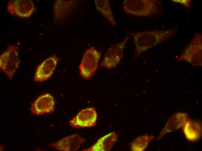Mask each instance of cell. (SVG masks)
Returning <instances> with one entry per match:
<instances>
[{"label":"cell","mask_w":202,"mask_h":151,"mask_svg":"<svg viewBox=\"0 0 202 151\" xmlns=\"http://www.w3.org/2000/svg\"><path fill=\"white\" fill-rule=\"evenodd\" d=\"M177 28L163 30L132 33L127 32L133 39L135 44V57L138 58L147 50L167 41L174 35Z\"/></svg>","instance_id":"obj_1"},{"label":"cell","mask_w":202,"mask_h":151,"mask_svg":"<svg viewBox=\"0 0 202 151\" xmlns=\"http://www.w3.org/2000/svg\"><path fill=\"white\" fill-rule=\"evenodd\" d=\"M122 8L128 14L139 17H146L161 13L162 1L157 0H125Z\"/></svg>","instance_id":"obj_2"},{"label":"cell","mask_w":202,"mask_h":151,"mask_svg":"<svg viewBox=\"0 0 202 151\" xmlns=\"http://www.w3.org/2000/svg\"><path fill=\"white\" fill-rule=\"evenodd\" d=\"M202 41V34L196 31L191 41L177 58V61L185 62L194 67H201Z\"/></svg>","instance_id":"obj_3"},{"label":"cell","mask_w":202,"mask_h":151,"mask_svg":"<svg viewBox=\"0 0 202 151\" xmlns=\"http://www.w3.org/2000/svg\"><path fill=\"white\" fill-rule=\"evenodd\" d=\"M101 55V52L92 46L85 51L79 66L83 78L88 80L94 76L98 68Z\"/></svg>","instance_id":"obj_4"},{"label":"cell","mask_w":202,"mask_h":151,"mask_svg":"<svg viewBox=\"0 0 202 151\" xmlns=\"http://www.w3.org/2000/svg\"><path fill=\"white\" fill-rule=\"evenodd\" d=\"M18 52L15 45L8 44L6 49L0 55V69L10 80H12L19 64Z\"/></svg>","instance_id":"obj_5"},{"label":"cell","mask_w":202,"mask_h":151,"mask_svg":"<svg viewBox=\"0 0 202 151\" xmlns=\"http://www.w3.org/2000/svg\"><path fill=\"white\" fill-rule=\"evenodd\" d=\"M97 119L95 108L89 107L80 111L69 123L71 126L76 128L91 127L95 125Z\"/></svg>","instance_id":"obj_6"},{"label":"cell","mask_w":202,"mask_h":151,"mask_svg":"<svg viewBox=\"0 0 202 151\" xmlns=\"http://www.w3.org/2000/svg\"><path fill=\"white\" fill-rule=\"evenodd\" d=\"M129 38V37L126 36L121 42L111 46L106 51L100 66L108 69L116 67L122 57L124 48Z\"/></svg>","instance_id":"obj_7"},{"label":"cell","mask_w":202,"mask_h":151,"mask_svg":"<svg viewBox=\"0 0 202 151\" xmlns=\"http://www.w3.org/2000/svg\"><path fill=\"white\" fill-rule=\"evenodd\" d=\"M7 8L12 15L23 18L30 17L36 9L33 2L30 0H9Z\"/></svg>","instance_id":"obj_8"},{"label":"cell","mask_w":202,"mask_h":151,"mask_svg":"<svg viewBox=\"0 0 202 151\" xmlns=\"http://www.w3.org/2000/svg\"><path fill=\"white\" fill-rule=\"evenodd\" d=\"M30 110L32 114L37 116L54 112L55 103L52 96L48 93L40 96L32 103Z\"/></svg>","instance_id":"obj_9"},{"label":"cell","mask_w":202,"mask_h":151,"mask_svg":"<svg viewBox=\"0 0 202 151\" xmlns=\"http://www.w3.org/2000/svg\"><path fill=\"white\" fill-rule=\"evenodd\" d=\"M60 58L55 54H54L40 64L36 69L34 78V81L42 82L50 78L52 76Z\"/></svg>","instance_id":"obj_10"},{"label":"cell","mask_w":202,"mask_h":151,"mask_svg":"<svg viewBox=\"0 0 202 151\" xmlns=\"http://www.w3.org/2000/svg\"><path fill=\"white\" fill-rule=\"evenodd\" d=\"M86 139L78 134L65 137L62 139L49 145L55 149L62 151H72L78 150Z\"/></svg>","instance_id":"obj_11"},{"label":"cell","mask_w":202,"mask_h":151,"mask_svg":"<svg viewBox=\"0 0 202 151\" xmlns=\"http://www.w3.org/2000/svg\"><path fill=\"white\" fill-rule=\"evenodd\" d=\"M189 118L185 113H178L174 114L168 120L164 127L160 133L157 140L160 139L163 136L169 132L176 130L182 127Z\"/></svg>","instance_id":"obj_12"},{"label":"cell","mask_w":202,"mask_h":151,"mask_svg":"<svg viewBox=\"0 0 202 151\" xmlns=\"http://www.w3.org/2000/svg\"><path fill=\"white\" fill-rule=\"evenodd\" d=\"M117 136L114 132H111L100 138L92 146L83 151H108L117 141Z\"/></svg>","instance_id":"obj_13"},{"label":"cell","mask_w":202,"mask_h":151,"mask_svg":"<svg viewBox=\"0 0 202 151\" xmlns=\"http://www.w3.org/2000/svg\"><path fill=\"white\" fill-rule=\"evenodd\" d=\"M186 138L191 141H195L201 137V125L200 123L188 118L182 126Z\"/></svg>","instance_id":"obj_14"},{"label":"cell","mask_w":202,"mask_h":151,"mask_svg":"<svg viewBox=\"0 0 202 151\" xmlns=\"http://www.w3.org/2000/svg\"><path fill=\"white\" fill-rule=\"evenodd\" d=\"M96 9L107 20L112 26L117 25L108 0H95Z\"/></svg>","instance_id":"obj_15"},{"label":"cell","mask_w":202,"mask_h":151,"mask_svg":"<svg viewBox=\"0 0 202 151\" xmlns=\"http://www.w3.org/2000/svg\"><path fill=\"white\" fill-rule=\"evenodd\" d=\"M74 5V1H57L54 7L55 17L56 19L59 17L60 18L65 17L72 12Z\"/></svg>","instance_id":"obj_16"},{"label":"cell","mask_w":202,"mask_h":151,"mask_svg":"<svg viewBox=\"0 0 202 151\" xmlns=\"http://www.w3.org/2000/svg\"><path fill=\"white\" fill-rule=\"evenodd\" d=\"M153 135L148 134L138 137L132 142L131 148L132 151H143L147 148L149 143L154 138Z\"/></svg>","instance_id":"obj_17"},{"label":"cell","mask_w":202,"mask_h":151,"mask_svg":"<svg viewBox=\"0 0 202 151\" xmlns=\"http://www.w3.org/2000/svg\"><path fill=\"white\" fill-rule=\"evenodd\" d=\"M174 3L181 4L184 7H186L188 9H190V4L192 1V0H171Z\"/></svg>","instance_id":"obj_18"}]
</instances>
